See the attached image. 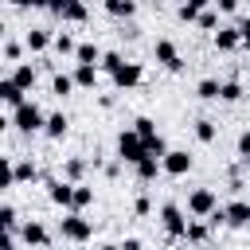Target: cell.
Segmentation results:
<instances>
[{"mask_svg": "<svg viewBox=\"0 0 250 250\" xmlns=\"http://www.w3.org/2000/svg\"><path fill=\"white\" fill-rule=\"evenodd\" d=\"M160 223H164V230H168L172 242L188 234V219H184V211H180L176 203H164V207H160Z\"/></svg>", "mask_w": 250, "mask_h": 250, "instance_id": "3", "label": "cell"}, {"mask_svg": "<svg viewBox=\"0 0 250 250\" xmlns=\"http://www.w3.org/2000/svg\"><path fill=\"white\" fill-rule=\"evenodd\" d=\"M12 78H16V82H20V86H23V90H31V86H35V70H31V66H27V62H20V66H16V70H12Z\"/></svg>", "mask_w": 250, "mask_h": 250, "instance_id": "21", "label": "cell"}, {"mask_svg": "<svg viewBox=\"0 0 250 250\" xmlns=\"http://www.w3.org/2000/svg\"><path fill=\"white\" fill-rule=\"evenodd\" d=\"M82 172H86V160H78V156H74V160H66V180H78Z\"/></svg>", "mask_w": 250, "mask_h": 250, "instance_id": "31", "label": "cell"}, {"mask_svg": "<svg viewBox=\"0 0 250 250\" xmlns=\"http://www.w3.org/2000/svg\"><path fill=\"white\" fill-rule=\"evenodd\" d=\"M223 211H227V223H230V227H246V223H250V203H242V199L227 203Z\"/></svg>", "mask_w": 250, "mask_h": 250, "instance_id": "13", "label": "cell"}, {"mask_svg": "<svg viewBox=\"0 0 250 250\" xmlns=\"http://www.w3.org/2000/svg\"><path fill=\"white\" fill-rule=\"evenodd\" d=\"M156 62H160V66H168V70H184V59H180L176 43H168V39H160V43H156Z\"/></svg>", "mask_w": 250, "mask_h": 250, "instance_id": "9", "label": "cell"}, {"mask_svg": "<svg viewBox=\"0 0 250 250\" xmlns=\"http://www.w3.org/2000/svg\"><path fill=\"white\" fill-rule=\"evenodd\" d=\"M195 137H199L203 145H211V141H215V121H207V117L195 121Z\"/></svg>", "mask_w": 250, "mask_h": 250, "instance_id": "27", "label": "cell"}, {"mask_svg": "<svg viewBox=\"0 0 250 250\" xmlns=\"http://www.w3.org/2000/svg\"><path fill=\"white\" fill-rule=\"evenodd\" d=\"M133 168H137V176H141V180L148 184V180H156V172H160L164 164H160V156H152V152H148V156H145V160H137Z\"/></svg>", "mask_w": 250, "mask_h": 250, "instance_id": "15", "label": "cell"}, {"mask_svg": "<svg viewBox=\"0 0 250 250\" xmlns=\"http://www.w3.org/2000/svg\"><path fill=\"white\" fill-rule=\"evenodd\" d=\"M0 227L8 230V242H12V230H16V207H12V203L0 207Z\"/></svg>", "mask_w": 250, "mask_h": 250, "instance_id": "25", "label": "cell"}, {"mask_svg": "<svg viewBox=\"0 0 250 250\" xmlns=\"http://www.w3.org/2000/svg\"><path fill=\"white\" fill-rule=\"evenodd\" d=\"M74 82H78V86H94V82H98V66H94V62H78Z\"/></svg>", "mask_w": 250, "mask_h": 250, "instance_id": "17", "label": "cell"}, {"mask_svg": "<svg viewBox=\"0 0 250 250\" xmlns=\"http://www.w3.org/2000/svg\"><path fill=\"white\" fill-rule=\"evenodd\" d=\"M121 62H125V59H121V55H117V51H109V55H102V66H105V70H109V74H113V70H117V66H121Z\"/></svg>", "mask_w": 250, "mask_h": 250, "instance_id": "32", "label": "cell"}, {"mask_svg": "<svg viewBox=\"0 0 250 250\" xmlns=\"http://www.w3.org/2000/svg\"><path fill=\"white\" fill-rule=\"evenodd\" d=\"M145 156H148V145H145V137H141L137 129H129V133L117 137V160H121V164H137V160H145Z\"/></svg>", "mask_w": 250, "mask_h": 250, "instance_id": "2", "label": "cell"}, {"mask_svg": "<svg viewBox=\"0 0 250 250\" xmlns=\"http://www.w3.org/2000/svg\"><path fill=\"white\" fill-rule=\"evenodd\" d=\"M4 59L16 62V59H20V47H16V43H4Z\"/></svg>", "mask_w": 250, "mask_h": 250, "instance_id": "36", "label": "cell"}, {"mask_svg": "<svg viewBox=\"0 0 250 250\" xmlns=\"http://www.w3.org/2000/svg\"><path fill=\"white\" fill-rule=\"evenodd\" d=\"M35 176H39V172H35L31 160H20V164H16V184H27V180H35Z\"/></svg>", "mask_w": 250, "mask_h": 250, "instance_id": "28", "label": "cell"}, {"mask_svg": "<svg viewBox=\"0 0 250 250\" xmlns=\"http://www.w3.org/2000/svg\"><path fill=\"white\" fill-rule=\"evenodd\" d=\"M215 207H219V203H215V191H211V188H195V191L188 195V211L199 215V219H207Z\"/></svg>", "mask_w": 250, "mask_h": 250, "instance_id": "5", "label": "cell"}, {"mask_svg": "<svg viewBox=\"0 0 250 250\" xmlns=\"http://www.w3.org/2000/svg\"><path fill=\"white\" fill-rule=\"evenodd\" d=\"M242 43H246V47H250V16H246V20H242Z\"/></svg>", "mask_w": 250, "mask_h": 250, "instance_id": "38", "label": "cell"}, {"mask_svg": "<svg viewBox=\"0 0 250 250\" xmlns=\"http://www.w3.org/2000/svg\"><path fill=\"white\" fill-rule=\"evenodd\" d=\"M219 98H223V102H238V98H242V86H238V82H223V94H219Z\"/></svg>", "mask_w": 250, "mask_h": 250, "instance_id": "30", "label": "cell"}, {"mask_svg": "<svg viewBox=\"0 0 250 250\" xmlns=\"http://www.w3.org/2000/svg\"><path fill=\"white\" fill-rule=\"evenodd\" d=\"M47 195L59 207H74V180H51L47 184Z\"/></svg>", "mask_w": 250, "mask_h": 250, "instance_id": "7", "label": "cell"}, {"mask_svg": "<svg viewBox=\"0 0 250 250\" xmlns=\"http://www.w3.org/2000/svg\"><path fill=\"white\" fill-rule=\"evenodd\" d=\"M105 12L117 16V20H129V16L137 12V4H133V0H105Z\"/></svg>", "mask_w": 250, "mask_h": 250, "instance_id": "16", "label": "cell"}, {"mask_svg": "<svg viewBox=\"0 0 250 250\" xmlns=\"http://www.w3.org/2000/svg\"><path fill=\"white\" fill-rule=\"evenodd\" d=\"M74 86H78V82H74V74H55V82H51V90H55L59 98H66Z\"/></svg>", "mask_w": 250, "mask_h": 250, "instance_id": "22", "label": "cell"}, {"mask_svg": "<svg viewBox=\"0 0 250 250\" xmlns=\"http://www.w3.org/2000/svg\"><path fill=\"white\" fill-rule=\"evenodd\" d=\"M207 4H211V0H188V4H180V20H184V23L199 20V12H203Z\"/></svg>", "mask_w": 250, "mask_h": 250, "instance_id": "18", "label": "cell"}, {"mask_svg": "<svg viewBox=\"0 0 250 250\" xmlns=\"http://www.w3.org/2000/svg\"><path fill=\"white\" fill-rule=\"evenodd\" d=\"M238 156H246V160H250V133H242V137H238Z\"/></svg>", "mask_w": 250, "mask_h": 250, "instance_id": "35", "label": "cell"}, {"mask_svg": "<svg viewBox=\"0 0 250 250\" xmlns=\"http://www.w3.org/2000/svg\"><path fill=\"white\" fill-rule=\"evenodd\" d=\"M74 59H78V62H94V66H98V62H102V51H98L94 43H78Z\"/></svg>", "mask_w": 250, "mask_h": 250, "instance_id": "19", "label": "cell"}, {"mask_svg": "<svg viewBox=\"0 0 250 250\" xmlns=\"http://www.w3.org/2000/svg\"><path fill=\"white\" fill-rule=\"evenodd\" d=\"M12 125H16L20 133H39V129H47V117H43V109H39L35 102H20V105L12 109Z\"/></svg>", "mask_w": 250, "mask_h": 250, "instance_id": "1", "label": "cell"}, {"mask_svg": "<svg viewBox=\"0 0 250 250\" xmlns=\"http://www.w3.org/2000/svg\"><path fill=\"white\" fill-rule=\"evenodd\" d=\"M137 82H141V66H137V62H121V66L113 70V86L129 90V86H137Z\"/></svg>", "mask_w": 250, "mask_h": 250, "instance_id": "10", "label": "cell"}, {"mask_svg": "<svg viewBox=\"0 0 250 250\" xmlns=\"http://www.w3.org/2000/svg\"><path fill=\"white\" fill-rule=\"evenodd\" d=\"M238 43H242V27H223V31L215 35V47H219V51H234Z\"/></svg>", "mask_w": 250, "mask_h": 250, "instance_id": "14", "label": "cell"}, {"mask_svg": "<svg viewBox=\"0 0 250 250\" xmlns=\"http://www.w3.org/2000/svg\"><path fill=\"white\" fill-rule=\"evenodd\" d=\"M0 102H4V105H12V109H16V105H20V102H27V98H23V86H20V82H16V78H4V82H0Z\"/></svg>", "mask_w": 250, "mask_h": 250, "instance_id": "11", "label": "cell"}, {"mask_svg": "<svg viewBox=\"0 0 250 250\" xmlns=\"http://www.w3.org/2000/svg\"><path fill=\"white\" fill-rule=\"evenodd\" d=\"M47 43H51L47 31H27V51H47Z\"/></svg>", "mask_w": 250, "mask_h": 250, "instance_id": "26", "label": "cell"}, {"mask_svg": "<svg viewBox=\"0 0 250 250\" xmlns=\"http://www.w3.org/2000/svg\"><path fill=\"white\" fill-rule=\"evenodd\" d=\"M55 51H59V55H74L78 47H74V39H70V35H55Z\"/></svg>", "mask_w": 250, "mask_h": 250, "instance_id": "29", "label": "cell"}, {"mask_svg": "<svg viewBox=\"0 0 250 250\" xmlns=\"http://www.w3.org/2000/svg\"><path fill=\"white\" fill-rule=\"evenodd\" d=\"M51 12L62 16V20H70V23H82L86 20V4L82 0H51Z\"/></svg>", "mask_w": 250, "mask_h": 250, "instance_id": "8", "label": "cell"}, {"mask_svg": "<svg viewBox=\"0 0 250 250\" xmlns=\"http://www.w3.org/2000/svg\"><path fill=\"white\" fill-rule=\"evenodd\" d=\"M20 238H23L27 246H51V234H47V227H39V223H27V227L20 230Z\"/></svg>", "mask_w": 250, "mask_h": 250, "instance_id": "12", "label": "cell"}, {"mask_svg": "<svg viewBox=\"0 0 250 250\" xmlns=\"http://www.w3.org/2000/svg\"><path fill=\"white\" fill-rule=\"evenodd\" d=\"M8 4H12V8H27V0H8Z\"/></svg>", "mask_w": 250, "mask_h": 250, "instance_id": "40", "label": "cell"}, {"mask_svg": "<svg viewBox=\"0 0 250 250\" xmlns=\"http://www.w3.org/2000/svg\"><path fill=\"white\" fill-rule=\"evenodd\" d=\"M184 238H191V242H203L207 238V227H199V223H188V234Z\"/></svg>", "mask_w": 250, "mask_h": 250, "instance_id": "33", "label": "cell"}, {"mask_svg": "<svg viewBox=\"0 0 250 250\" xmlns=\"http://www.w3.org/2000/svg\"><path fill=\"white\" fill-rule=\"evenodd\" d=\"M215 4H219V12H234L238 8V0H215Z\"/></svg>", "mask_w": 250, "mask_h": 250, "instance_id": "37", "label": "cell"}, {"mask_svg": "<svg viewBox=\"0 0 250 250\" xmlns=\"http://www.w3.org/2000/svg\"><path fill=\"white\" fill-rule=\"evenodd\" d=\"M195 94H199V98H203V102H215V98H219V94H223V86H219V82H215V78H203V82H199V86H195Z\"/></svg>", "mask_w": 250, "mask_h": 250, "instance_id": "20", "label": "cell"}, {"mask_svg": "<svg viewBox=\"0 0 250 250\" xmlns=\"http://www.w3.org/2000/svg\"><path fill=\"white\" fill-rule=\"evenodd\" d=\"M66 125H70V121H66L62 113H51V117H47V129H43V133H47V137H62V133H66Z\"/></svg>", "mask_w": 250, "mask_h": 250, "instance_id": "23", "label": "cell"}, {"mask_svg": "<svg viewBox=\"0 0 250 250\" xmlns=\"http://www.w3.org/2000/svg\"><path fill=\"white\" fill-rule=\"evenodd\" d=\"M27 8H51V0H27Z\"/></svg>", "mask_w": 250, "mask_h": 250, "instance_id": "39", "label": "cell"}, {"mask_svg": "<svg viewBox=\"0 0 250 250\" xmlns=\"http://www.w3.org/2000/svg\"><path fill=\"white\" fill-rule=\"evenodd\" d=\"M199 27L211 31V27H215V12H199Z\"/></svg>", "mask_w": 250, "mask_h": 250, "instance_id": "34", "label": "cell"}, {"mask_svg": "<svg viewBox=\"0 0 250 250\" xmlns=\"http://www.w3.org/2000/svg\"><path fill=\"white\" fill-rule=\"evenodd\" d=\"M160 164H164V172H168V176H184V172H191V156H188L184 148L164 152V156H160Z\"/></svg>", "mask_w": 250, "mask_h": 250, "instance_id": "6", "label": "cell"}, {"mask_svg": "<svg viewBox=\"0 0 250 250\" xmlns=\"http://www.w3.org/2000/svg\"><path fill=\"white\" fill-rule=\"evenodd\" d=\"M59 230H62V238H66V242H86V238L94 234V227H90V223H86L78 211H74V215H66Z\"/></svg>", "mask_w": 250, "mask_h": 250, "instance_id": "4", "label": "cell"}, {"mask_svg": "<svg viewBox=\"0 0 250 250\" xmlns=\"http://www.w3.org/2000/svg\"><path fill=\"white\" fill-rule=\"evenodd\" d=\"M94 203V191L86 188V184H74V207L70 211H82V207H90Z\"/></svg>", "mask_w": 250, "mask_h": 250, "instance_id": "24", "label": "cell"}]
</instances>
